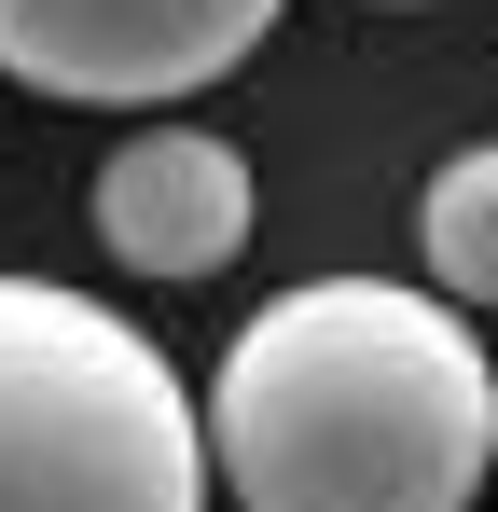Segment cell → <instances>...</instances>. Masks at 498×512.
Segmentation results:
<instances>
[{
	"mask_svg": "<svg viewBox=\"0 0 498 512\" xmlns=\"http://www.w3.org/2000/svg\"><path fill=\"white\" fill-rule=\"evenodd\" d=\"M194 429L236 512H471L498 485V360L443 291L305 277L236 319Z\"/></svg>",
	"mask_w": 498,
	"mask_h": 512,
	"instance_id": "cell-1",
	"label": "cell"
},
{
	"mask_svg": "<svg viewBox=\"0 0 498 512\" xmlns=\"http://www.w3.org/2000/svg\"><path fill=\"white\" fill-rule=\"evenodd\" d=\"M0 512H208L194 388L125 305L0 277Z\"/></svg>",
	"mask_w": 498,
	"mask_h": 512,
	"instance_id": "cell-2",
	"label": "cell"
},
{
	"mask_svg": "<svg viewBox=\"0 0 498 512\" xmlns=\"http://www.w3.org/2000/svg\"><path fill=\"white\" fill-rule=\"evenodd\" d=\"M291 0H0V70L70 111H166L263 56Z\"/></svg>",
	"mask_w": 498,
	"mask_h": 512,
	"instance_id": "cell-3",
	"label": "cell"
},
{
	"mask_svg": "<svg viewBox=\"0 0 498 512\" xmlns=\"http://www.w3.org/2000/svg\"><path fill=\"white\" fill-rule=\"evenodd\" d=\"M83 208H97V250L125 277L194 291V277H222L249 250V153L208 139V125H139V139H111Z\"/></svg>",
	"mask_w": 498,
	"mask_h": 512,
	"instance_id": "cell-4",
	"label": "cell"
},
{
	"mask_svg": "<svg viewBox=\"0 0 498 512\" xmlns=\"http://www.w3.org/2000/svg\"><path fill=\"white\" fill-rule=\"evenodd\" d=\"M415 250H429V291H443V305H485L498 319V139H471V153L429 167Z\"/></svg>",
	"mask_w": 498,
	"mask_h": 512,
	"instance_id": "cell-5",
	"label": "cell"
},
{
	"mask_svg": "<svg viewBox=\"0 0 498 512\" xmlns=\"http://www.w3.org/2000/svg\"><path fill=\"white\" fill-rule=\"evenodd\" d=\"M388 14H402V0H388Z\"/></svg>",
	"mask_w": 498,
	"mask_h": 512,
	"instance_id": "cell-6",
	"label": "cell"
}]
</instances>
